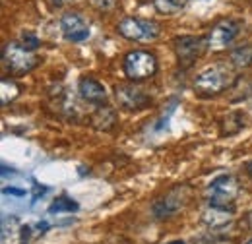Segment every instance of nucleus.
Segmentation results:
<instances>
[{"label":"nucleus","instance_id":"f257e3e1","mask_svg":"<svg viewBox=\"0 0 252 244\" xmlns=\"http://www.w3.org/2000/svg\"><path fill=\"white\" fill-rule=\"evenodd\" d=\"M39 64V57L32 49H26L22 43H8L4 47V66L12 76L30 74Z\"/></svg>","mask_w":252,"mask_h":244},{"label":"nucleus","instance_id":"ddd939ff","mask_svg":"<svg viewBox=\"0 0 252 244\" xmlns=\"http://www.w3.org/2000/svg\"><path fill=\"white\" fill-rule=\"evenodd\" d=\"M94 124L97 128H103V130H111L113 128V124L117 121V115H115V111L113 109H109V107H101V109H97L94 115Z\"/></svg>","mask_w":252,"mask_h":244},{"label":"nucleus","instance_id":"b1692460","mask_svg":"<svg viewBox=\"0 0 252 244\" xmlns=\"http://www.w3.org/2000/svg\"><path fill=\"white\" fill-rule=\"evenodd\" d=\"M247 244H252V239H251V241H249V243H247Z\"/></svg>","mask_w":252,"mask_h":244},{"label":"nucleus","instance_id":"f3484780","mask_svg":"<svg viewBox=\"0 0 252 244\" xmlns=\"http://www.w3.org/2000/svg\"><path fill=\"white\" fill-rule=\"evenodd\" d=\"M49 212H51V214H63V212L72 214V212H78V204H76L72 198H59V200H55V204L49 208Z\"/></svg>","mask_w":252,"mask_h":244},{"label":"nucleus","instance_id":"2eb2a0df","mask_svg":"<svg viewBox=\"0 0 252 244\" xmlns=\"http://www.w3.org/2000/svg\"><path fill=\"white\" fill-rule=\"evenodd\" d=\"M154 4H156V8H158V12L169 16V14L181 12V10L185 8L187 0H154Z\"/></svg>","mask_w":252,"mask_h":244},{"label":"nucleus","instance_id":"423d86ee","mask_svg":"<svg viewBox=\"0 0 252 244\" xmlns=\"http://www.w3.org/2000/svg\"><path fill=\"white\" fill-rule=\"evenodd\" d=\"M115 97H117V103L125 109V111H140L144 107L150 105V95L144 92L142 88L138 86H132V84H121L115 88Z\"/></svg>","mask_w":252,"mask_h":244},{"label":"nucleus","instance_id":"39448f33","mask_svg":"<svg viewBox=\"0 0 252 244\" xmlns=\"http://www.w3.org/2000/svg\"><path fill=\"white\" fill-rule=\"evenodd\" d=\"M161 26L154 20H140V18H125L119 24V33L130 39V41H140V43H150L159 37Z\"/></svg>","mask_w":252,"mask_h":244},{"label":"nucleus","instance_id":"412c9836","mask_svg":"<svg viewBox=\"0 0 252 244\" xmlns=\"http://www.w3.org/2000/svg\"><path fill=\"white\" fill-rule=\"evenodd\" d=\"M247 221H249V227L252 229V212L249 215H247Z\"/></svg>","mask_w":252,"mask_h":244},{"label":"nucleus","instance_id":"5701e85b","mask_svg":"<svg viewBox=\"0 0 252 244\" xmlns=\"http://www.w3.org/2000/svg\"><path fill=\"white\" fill-rule=\"evenodd\" d=\"M167 244H185V241H173V243H167Z\"/></svg>","mask_w":252,"mask_h":244},{"label":"nucleus","instance_id":"7ed1b4c3","mask_svg":"<svg viewBox=\"0 0 252 244\" xmlns=\"http://www.w3.org/2000/svg\"><path fill=\"white\" fill-rule=\"evenodd\" d=\"M231 82V70L227 66H212L198 74L194 82V92L200 95H218L223 90H227Z\"/></svg>","mask_w":252,"mask_h":244},{"label":"nucleus","instance_id":"4be33fe9","mask_svg":"<svg viewBox=\"0 0 252 244\" xmlns=\"http://www.w3.org/2000/svg\"><path fill=\"white\" fill-rule=\"evenodd\" d=\"M210 244H231V243H227V241H214V243H210Z\"/></svg>","mask_w":252,"mask_h":244},{"label":"nucleus","instance_id":"9d476101","mask_svg":"<svg viewBox=\"0 0 252 244\" xmlns=\"http://www.w3.org/2000/svg\"><path fill=\"white\" fill-rule=\"evenodd\" d=\"M61 30H63L64 37L72 43H80V41H86L90 37V26L88 22L80 16V14H64L63 20H61Z\"/></svg>","mask_w":252,"mask_h":244},{"label":"nucleus","instance_id":"6e6552de","mask_svg":"<svg viewBox=\"0 0 252 244\" xmlns=\"http://www.w3.org/2000/svg\"><path fill=\"white\" fill-rule=\"evenodd\" d=\"M239 33V24L233 22V20H221L214 26V30L210 33V39H208V45L212 51H223L227 49L233 39L237 37Z\"/></svg>","mask_w":252,"mask_h":244},{"label":"nucleus","instance_id":"f03ea898","mask_svg":"<svg viewBox=\"0 0 252 244\" xmlns=\"http://www.w3.org/2000/svg\"><path fill=\"white\" fill-rule=\"evenodd\" d=\"M241 186L233 175H220L206 188V200L210 206H233L235 198L239 196Z\"/></svg>","mask_w":252,"mask_h":244},{"label":"nucleus","instance_id":"6ab92c4d","mask_svg":"<svg viewBox=\"0 0 252 244\" xmlns=\"http://www.w3.org/2000/svg\"><path fill=\"white\" fill-rule=\"evenodd\" d=\"M90 4L99 12H111V10L117 8L119 0H90Z\"/></svg>","mask_w":252,"mask_h":244},{"label":"nucleus","instance_id":"1a4fd4ad","mask_svg":"<svg viewBox=\"0 0 252 244\" xmlns=\"http://www.w3.org/2000/svg\"><path fill=\"white\" fill-rule=\"evenodd\" d=\"M190 190L187 186H179L175 190H171L163 200H159L158 204L154 206V214L158 219H165L169 215H173L175 212H179L185 206V200L189 198Z\"/></svg>","mask_w":252,"mask_h":244},{"label":"nucleus","instance_id":"20e7f679","mask_svg":"<svg viewBox=\"0 0 252 244\" xmlns=\"http://www.w3.org/2000/svg\"><path fill=\"white\" fill-rule=\"evenodd\" d=\"M158 72V59L146 51H132L125 59V74L128 80L140 82L156 76Z\"/></svg>","mask_w":252,"mask_h":244},{"label":"nucleus","instance_id":"9b49d317","mask_svg":"<svg viewBox=\"0 0 252 244\" xmlns=\"http://www.w3.org/2000/svg\"><path fill=\"white\" fill-rule=\"evenodd\" d=\"M235 214V208L233 206H208V210L202 214V223L208 225L210 229H221L225 225L231 223Z\"/></svg>","mask_w":252,"mask_h":244},{"label":"nucleus","instance_id":"4468645a","mask_svg":"<svg viewBox=\"0 0 252 244\" xmlns=\"http://www.w3.org/2000/svg\"><path fill=\"white\" fill-rule=\"evenodd\" d=\"M231 62L237 66V68H247L252 64V47H241L237 51L231 53Z\"/></svg>","mask_w":252,"mask_h":244},{"label":"nucleus","instance_id":"aec40b11","mask_svg":"<svg viewBox=\"0 0 252 244\" xmlns=\"http://www.w3.org/2000/svg\"><path fill=\"white\" fill-rule=\"evenodd\" d=\"M247 171H249V175L252 177V161H249V163H247Z\"/></svg>","mask_w":252,"mask_h":244},{"label":"nucleus","instance_id":"f8f14e48","mask_svg":"<svg viewBox=\"0 0 252 244\" xmlns=\"http://www.w3.org/2000/svg\"><path fill=\"white\" fill-rule=\"evenodd\" d=\"M80 95L90 103H105L107 101V92H105L103 84L94 78H84L80 82Z\"/></svg>","mask_w":252,"mask_h":244},{"label":"nucleus","instance_id":"a211bd4d","mask_svg":"<svg viewBox=\"0 0 252 244\" xmlns=\"http://www.w3.org/2000/svg\"><path fill=\"white\" fill-rule=\"evenodd\" d=\"M20 43H22L26 49H32V51H35V49L39 47V39H37V35H35L33 31H24L22 37H20Z\"/></svg>","mask_w":252,"mask_h":244},{"label":"nucleus","instance_id":"0eeeda50","mask_svg":"<svg viewBox=\"0 0 252 244\" xmlns=\"http://www.w3.org/2000/svg\"><path fill=\"white\" fill-rule=\"evenodd\" d=\"M206 39L202 37H179L175 39V53L181 64L190 66L196 59H200L206 51Z\"/></svg>","mask_w":252,"mask_h":244},{"label":"nucleus","instance_id":"dca6fc26","mask_svg":"<svg viewBox=\"0 0 252 244\" xmlns=\"http://www.w3.org/2000/svg\"><path fill=\"white\" fill-rule=\"evenodd\" d=\"M0 92H2V105H8L12 99H16L18 97V93H20V88H18V84L14 82V80H2V84H0Z\"/></svg>","mask_w":252,"mask_h":244}]
</instances>
